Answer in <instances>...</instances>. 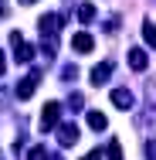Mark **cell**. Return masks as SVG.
<instances>
[{
    "mask_svg": "<svg viewBox=\"0 0 156 160\" xmlns=\"http://www.w3.org/2000/svg\"><path fill=\"white\" fill-rule=\"evenodd\" d=\"M88 126H92L95 133H98V129H105V126H109V119H105V116H102L98 109H92V112H88Z\"/></svg>",
    "mask_w": 156,
    "mask_h": 160,
    "instance_id": "9",
    "label": "cell"
},
{
    "mask_svg": "<svg viewBox=\"0 0 156 160\" xmlns=\"http://www.w3.org/2000/svg\"><path fill=\"white\" fill-rule=\"evenodd\" d=\"M129 65H132L136 72H146V65H149L146 51H143V48H132V51H129Z\"/></svg>",
    "mask_w": 156,
    "mask_h": 160,
    "instance_id": "8",
    "label": "cell"
},
{
    "mask_svg": "<svg viewBox=\"0 0 156 160\" xmlns=\"http://www.w3.org/2000/svg\"><path fill=\"white\" fill-rule=\"evenodd\" d=\"M132 102H136V99H132V92H129V89H112V106H119V109H132Z\"/></svg>",
    "mask_w": 156,
    "mask_h": 160,
    "instance_id": "6",
    "label": "cell"
},
{
    "mask_svg": "<svg viewBox=\"0 0 156 160\" xmlns=\"http://www.w3.org/2000/svg\"><path fill=\"white\" fill-rule=\"evenodd\" d=\"M27 160H48V150H44V147H31Z\"/></svg>",
    "mask_w": 156,
    "mask_h": 160,
    "instance_id": "14",
    "label": "cell"
},
{
    "mask_svg": "<svg viewBox=\"0 0 156 160\" xmlns=\"http://www.w3.org/2000/svg\"><path fill=\"white\" fill-rule=\"evenodd\" d=\"M143 38H146V44H153V48H156V28L149 24V21L143 24Z\"/></svg>",
    "mask_w": 156,
    "mask_h": 160,
    "instance_id": "13",
    "label": "cell"
},
{
    "mask_svg": "<svg viewBox=\"0 0 156 160\" xmlns=\"http://www.w3.org/2000/svg\"><path fill=\"white\" fill-rule=\"evenodd\" d=\"M7 72V58H3V51H0V75Z\"/></svg>",
    "mask_w": 156,
    "mask_h": 160,
    "instance_id": "18",
    "label": "cell"
},
{
    "mask_svg": "<svg viewBox=\"0 0 156 160\" xmlns=\"http://www.w3.org/2000/svg\"><path fill=\"white\" fill-rule=\"evenodd\" d=\"M75 75H78V68H75V65H68V68H61V78H64V82H71Z\"/></svg>",
    "mask_w": 156,
    "mask_h": 160,
    "instance_id": "15",
    "label": "cell"
},
{
    "mask_svg": "<svg viewBox=\"0 0 156 160\" xmlns=\"http://www.w3.org/2000/svg\"><path fill=\"white\" fill-rule=\"evenodd\" d=\"M37 28H41V38L48 34V48H54V38H58V31H61V17H58V14H44Z\"/></svg>",
    "mask_w": 156,
    "mask_h": 160,
    "instance_id": "1",
    "label": "cell"
},
{
    "mask_svg": "<svg viewBox=\"0 0 156 160\" xmlns=\"http://www.w3.org/2000/svg\"><path fill=\"white\" fill-rule=\"evenodd\" d=\"M58 143H61V147H75V143H78V126H75V123H61V126H58Z\"/></svg>",
    "mask_w": 156,
    "mask_h": 160,
    "instance_id": "3",
    "label": "cell"
},
{
    "mask_svg": "<svg viewBox=\"0 0 156 160\" xmlns=\"http://www.w3.org/2000/svg\"><path fill=\"white\" fill-rule=\"evenodd\" d=\"M3 14H7V3H3V0H0V17H3Z\"/></svg>",
    "mask_w": 156,
    "mask_h": 160,
    "instance_id": "19",
    "label": "cell"
},
{
    "mask_svg": "<svg viewBox=\"0 0 156 160\" xmlns=\"http://www.w3.org/2000/svg\"><path fill=\"white\" fill-rule=\"evenodd\" d=\"M37 78H41V72H31L27 78H21V85H17V99H31L34 89H37Z\"/></svg>",
    "mask_w": 156,
    "mask_h": 160,
    "instance_id": "4",
    "label": "cell"
},
{
    "mask_svg": "<svg viewBox=\"0 0 156 160\" xmlns=\"http://www.w3.org/2000/svg\"><path fill=\"white\" fill-rule=\"evenodd\" d=\"M71 48L85 55V51H92V48H95V38H92V34H88V31H78V34H75V38H71Z\"/></svg>",
    "mask_w": 156,
    "mask_h": 160,
    "instance_id": "5",
    "label": "cell"
},
{
    "mask_svg": "<svg viewBox=\"0 0 156 160\" xmlns=\"http://www.w3.org/2000/svg\"><path fill=\"white\" fill-rule=\"evenodd\" d=\"M48 160H61V157H58V153H54V157H48Z\"/></svg>",
    "mask_w": 156,
    "mask_h": 160,
    "instance_id": "20",
    "label": "cell"
},
{
    "mask_svg": "<svg viewBox=\"0 0 156 160\" xmlns=\"http://www.w3.org/2000/svg\"><path fill=\"white\" fill-rule=\"evenodd\" d=\"M146 157L156 160V140H149V143H146Z\"/></svg>",
    "mask_w": 156,
    "mask_h": 160,
    "instance_id": "16",
    "label": "cell"
},
{
    "mask_svg": "<svg viewBox=\"0 0 156 160\" xmlns=\"http://www.w3.org/2000/svg\"><path fill=\"white\" fill-rule=\"evenodd\" d=\"M109 75H112V62H102L92 68V85H105L109 82Z\"/></svg>",
    "mask_w": 156,
    "mask_h": 160,
    "instance_id": "7",
    "label": "cell"
},
{
    "mask_svg": "<svg viewBox=\"0 0 156 160\" xmlns=\"http://www.w3.org/2000/svg\"><path fill=\"white\" fill-rule=\"evenodd\" d=\"M82 160H102V153H98V150H92V153H85Z\"/></svg>",
    "mask_w": 156,
    "mask_h": 160,
    "instance_id": "17",
    "label": "cell"
},
{
    "mask_svg": "<svg viewBox=\"0 0 156 160\" xmlns=\"http://www.w3.org/2000/svg\"><path fill=\"white\" fill-rule=\"evenodd\" d=\"M58 119H61V106H58V102H48V106L41 109V129H54Z\"/></svg>",
    "mask_w": 156,
    "mask_h": 160,
    "instance_id": "2",
    "label": "cell"
},
{
    "mask_svg": "<svg viewBox=\"0 0 156 160\" xmlns=\"http://www.w3.org/2000/svg\"><path fill=\"white\" fill-rule=\"evenodd\" d=\"M92 17H95V7H92V3H82V7H78V21H82V24H88Z\"/></svg>",
    "mask_w": 156,
    "mask_h": 160,
    "instance_id": "11",
    "label": "cell"
},
{
    "mask_svg": "<svg viewBox=\"0 0 156 160\" xmlns=\"http://www.w3.org/2000/svg\"><path fill=\"white\" fill-rule=\"evenodd\" d=\"M14 48H17V55H14L17 62H31V58H34V48H31V44L21 41V44H14Z\"/></svg>",
    "mask_w": 156,
    "mask_h": 160,
    "instance_id": "10",
    "label": "cell"
},
{
    "mask_svg": "<svg viewBox=\"0 0 156 160\" xmlns=\"http://www.w3.org/2000/svg\"><path fill=\"white\" fill-rule=\"evenodd\" d=\"M21 3H34V0H21Z\"/></svg>",
    "mask_w": 156,
    "mask_h": 160,
    "instance_id": "21",
    "label": "cell"
},
{
    "mask_svg": "<svg viewBox=\"0 0 156 160\" xmlns=\"http://www.w3.org/2000/svg\"><path fill=\"white\" fill-rule=\"evenodd\" d=\"M105 157H109V160H122V143H119V140H112V143H109V150H105Z\"/></svg>",
    "mask_w": 156,
    "mask_h": 160,
    "instance_id": "12",
    "label": "cell"
}]
</instances>
